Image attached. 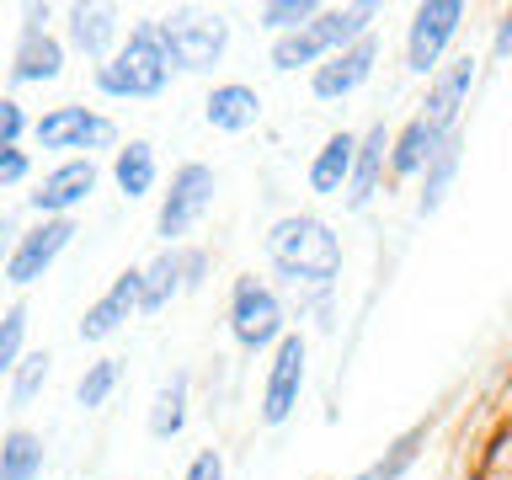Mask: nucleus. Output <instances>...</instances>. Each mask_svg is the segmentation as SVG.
<instances>
[{"instance_id":"7","label":"nucleus","mask_w":512,"mask_h":480,"mask_svg":"<svg viewBox=\"0 0 512 480\" xmlns=\"http://www.w3.org/2000/svg\"><path fill=\"white\" fill-rule=\"evenodd\" d=\"M32 139L43 144V150H123L118 139V123L102 118V112L91 107H54L43 112L38 123H32Z\"/></svg>"},{"instance_id":"35","label":"nucleus","mask_w":512,"mask_h":480,"mask_svg":"<svg viewBox=\"0 0 512 480\" xmlns=\"http://www.w3.org/2000/svg\"><path fill=\"white\" fill-rule=\"evenodd\" d=\"M43 22H48V6H27L22 11V38H48Z\"/></svg>"},{"instance_id":"18","label":"nucleus","mask_w":512,"mask_h":480,"mask_svg":"<svg viewBox=\"0 0 512 480\" xmlns=\"http://www.w3.org/2000/svg\"><path fill=\"white\" fill-rule=\"evenodd\" d=\"M118 32H123V22H118L112 6H70V43L86 59L107 64L112 54H118Z\"/></svg>"},{"instance_id":"20","label":"nucleus","mask_w":512,"mask_h":480,"mask_svg":"<svg viewBox=\"0 0 512 480\" xmlns=\"http://www.w3.org/2000/svg\"><path fill=\"white\" fill-rule=\"evenodd\" d=\"M64 75V48L59 38H22L11 59V86H43Z\"/></svg>"},{"instance_id":"13","label":"nucleus","mask_w":512,"mask_h":480,"mask_svg":"<svg viewBox=\"0 0 512 480\" xmlns=\"http://www.w3.org/2000/svg\"><path fill=\"white\" fill-rule=\"evenodd\" d=\"M144 304V272H118V283L107 288L102 299L80 320V342H107V336L123 331V320Z\"/></svg>"},{"instance_id":"36","label":"nucleus","mask_w":512,"mask_h":480,"mask_svg":"<svg viewBox=\"0 0 512 480\" xmlns=\"http://www.w3.org/2000/svg\"><path fill=\"white\" fill-rule=\"evenodd\" d=\"M203 278H208V256L187 251V288H203Z\"/></svg>"},{"instance_id":"30","label":"nucleus","mask_w":512,"mask_h":480,"mask_svg":"<svg viewBox=\"0 0 512 480\" xmlns=\"http://www.w3.org/2000/svg\"><path fill=\"white\" fill-rule=\"evenodd\" d=\"M22 342H27V304H11L6 320H0V368H6V374L22 368V358H27Z\"/></svg>"},{"instance_id":"15","label":"nucleus","mask_w":512,"mask_h":480,"mask_svg":"<svg viewBox=\"0 0 512 480\" xmlns=\"http://www.w3.org/2000/svg\"><path fill=\"white\" fill-rule=\"evenodd\" d=\"M443 128H432V118L427 112H416L411 123H400L395 128V150H390V176H427V166L438 160V150H443Z\"/></svg>"},{"instance_id":"31","label":"nucleus","mask_w":512,"mask_h":480,"mask_svg":"<svg viewBox=\"0 0 512 480\" xmlns=\"http://www.w3.org/2000/svg\"><path fill=\"white\" fill-rule=\"evenodd\" d=\"M22 134H27V112L16 96L0 102V150H22Z\"/></svg>"},{"instance_id":"6","label":"nucleus","mask_w":512,"mask_h":480,"mask_svg":"<svg viewBox=\"0 0 512 480\" xmlns=\"http://www.w3.org/2000/svg\"><path fill=\"white\" fill-rule=\"evenodd\" d=\"M459 22H464L459 0H427V6H416L411 27H406V70L411 75H438L448 43L459 38Z\"/></svg>"},{"instance_id":"29","label":"nucleus","mask_w":512,"mask_h":480,"mask_svg":"<svg viewBox=\"0 0 512 480\" xmlns=\"http://www.w3.org/2000/svg\"><path fill=\"white\" fill-rule=\"evenodd\" d=\"M48 368H54V358H48V352H27L22 368L11 374V411H27V406H32V395L48 384Z\"/></svg>"},{"instance_id":"25","label":"nucleus","mask_w":512,"mask_h":480,"mask_svg":"<svg viewBox=\"0 0 512 480\" xmlns=\"http://www.w3.org/2000/svg\"><path fill=\"white\" fill-rule=\"evenodd\" d=\"M422 443H427V422H416L411 432H400V438H395L390 448H384V454H379L374 464H368V470H363L358 480H400L416 459H422Z\"/></svg>"},{"instance_id":"32","label":"nucleus","mask_w":512,"mask_h":480,"mask_svg":"<svg viewBox=\"0 0 512 480\" xmlns=\"http://www.w3.org/2000/svg\"><path fill=\"white\" fill-rule=\"evenodd\" d=\"M27 182V150H0V187H22Z\"/></svg>"},{"instance_id":"1","label":"nucleus","mask_w":512,"mask_h":480,"mask_svg":"<svg viewBox=\"0 0 512 480\" xmlns=\"http://www.w3.org/2000/svg\"><path fill=\"white\" fill-rule=\"evenodd\" d=\"M267 256L288 283H310V288H326L342 272V240L315 214H283L267 230Z\"/></svg>"},{"instance_id":"8","label":"nucleus","mask_w":512,"mask_h":480,"mask_svg":"<svg viewBox=\"0 0 512 480\" xmlns=\"http://www.w3.org/2000/svg\"><path fill=\"white\" fill-rule=\"evenodd\" d=\"M304 374H310V347H304L299 331H288L278 347H272L267 363V384H262V427H283L294 416L299 395H304Z\"/></svg>"},{"instance_id":"21","label":"nucleus","mask_w":512,"mask_h":480,"mask_svg":"<svg viewBox=\"0 0 512 480\" xmlns=\"http://www.w3.org/2000/svg\"><path fill=\"white\" fill-rule=\"evenodd\" d=\"M459 160H464V134H448L443 139V150H438V160L427 166V176H422V198H416V214H438V208L448 203V192H454V176H459Z\"/></svg>"},{"instance_id":"2","label":"nucleus","mask_w":512,"mask_h":480,"mask_svg":"<svg viewBox=\"0 0 512 480\" xmlns=\"http://www.w3.org/2000/svg\"><path fill=\"white\" fill-rule=\"evenodd\" d=\"M166 80H171V59L160 48L155 22H139L118 54L96 64V91L112 96V102H155L166 91Z\"/></svg>"},{"instance_id":"27","label":"nucleus","mask_w":512,"mask_h":480,"mask_svg":"<svg viewBox=\"0 0 512 480\" xmlns=\"http://www.w3.org/2000/svg\"><path fill=\"white\" fill-rule=\"evenodd\" d=\"M118 379H123V363H118V358H96L86 374H80L75 400H80L86 411H102V406H107V395L118 390Z\"/></svg>"},{"instance_id":"3","label":"nucleus","mask_w":512,"mask_h":480,"mask_svg":"<svg viewBox=\"0 0 512 480\" xmlns=\"http://www.w3.org/2000/svg\"><path fill=\"white\" fill-rule=\"evenodd\" d=\"M155 32H160L171 70H187V75H208L224 59V48H230V22L224 16H203V11L155 16Z\"/></svg>"},{"instance_id":"14","label":"nucleus","mask_w":512,"mask_h":480,"mask_svg":"<svg viewBox=\"0 0 512 480\" xmlns=\"http://www.w3.org/2000/svg\"><path fill=\"white\" fill-rule=\"evenodd\" d=\"M390 150H395V134H390L384 123H374V128L358 139V166H352V182H347V208H352V214L379 198V182H384V166H390Z\"/></svg>"},{"instance_id":"9","label":"nucleus","mask_w":512,"mask_h":480,"mask_svg":"<svg viewBox=\"0 0 512 480\" xmlns=\"http://www.w3.org/2000/svg\"><path fill=\"white\" fill-rule=\"evenodd\" d=\"M70 240H75V219H43L38 230H27V235L11 246V256H6V283H11V288H32L64 251H70Z\"/></svg>"},{"instance_id":"4","label":"nucleus","mask_w":512,"mask_h":480,"mask_svg":"<svg viewBox=\"0 0 512 480\" xmlns=\"http://www.w3.org/2000/svg\"><path fill=\"white\" fill-rule=\"evenodd\" d=\"M214 192H219V176L203 160H187V166L171 171V192L160 198V214H155V235L166 240V251H176V240L203 224V214L214 208Z\"/></svg>"},{"instance_id":"28","label":"nucleus","mask_w":512,"mask_h":480,"mask_svg":"<svg viewBox=\"0 0 512 480\" xmlns=\"http://www.w3.org/2000/svg\"><path fill=\"white\" fill-rule=\"evenodd\" d=\"M320 16L315 0H267L262 11H256V22H262L267 32H278V38H288V32H304Z\"/></svg>"},{"instance_id":"5","label":"nucleus","mask_w":512,"mask_h":480,"mask_svg":"<svg viewBox=\"0 0 512 480\" xmlns=\"http://www.w3.org/2000/svg\"><path fill=\"white\" fill-rule=\"evenodd\" d=\"M230 336L246 352L278 347L283 336H288L283 299L272 294L267 283H256V278H235V288H230Z\"/></svg>"},{"instance_id":"24","label":"nucleus","mask_w":512,"mask_h":480,"mask_svg":"<svg viewBox=\"0 0 512 480\" xmlns=\"http://www.w3.org/2000/svg\"><path fill=\"white\" fill-rule=\"evenodd\" d=\"M187 395H192V379H187V374H171V379L155 390V406H150V432H155L160 443L176 438V432L187 427Z\"/></svg>"},{"instance_id":"26","label":"nucleus","mask_w":512,"mask_h":480,"mask_svg":"<svg viewBox=\"0 0 512 480\" xmlns=\"http://www.w3.org/2000/svg\"><path fill=\"white\" fill-rule=\"evenodd\" d=\"M326 64V48H320V38L310 27L304 32H288V38H278L272 43V70H283V75H294V70H320Z\"/></svg>"},{"instance_id":"16","label":"nucleus","mask_w":512,"mask_h":480,"mask_svg":"<svg viewBox=\"0 0 512 480\" xmlns=\"http://www.w3.org/2000/svg\"><path fill=\"white\" fill-rule=\"evenodd\" d=\"M203 118H208V128H219V134H246V128L262 123V96H256V86H246V80H224V86L208 91Z\"/></svg>"},{"instance_id":"19","label":"nucleus","mask_w":512,"mask_h":480,"mask_svg":"<svg viewBox=\"0 0 512 480\" xmlns=\"http://www.w3.org/2000/svg\"><path fill=\"white\" fill-rule=\"evenodd\" d=\"M112 182H118V192L128 203L134 198H150L155 182H160V160H155V144L144 139H128L118 155H112Z\"/></svg>"},{"instance_id":"12","label":"nucleus","mask_w":512,"mask_h":480,"mask_svg":"<svg viewBox=\"0 0 512 480\" xmlns=\"http://www.w3.org/2000/svg\"><path fill=\"white\" fill-rule=\"evenodd\" d=\"M374 64H379V38H363V43L342 48V54H331V59L310 75L315 102H342V96H352L358 86H368Z\"/></svg>"},{"instance_id":"11","label":"nucleus","mask_w":512,"mask_h":480,"mask_svg":"<svg viewBox=\"0 0 512 480\" xmlns=\"http://www.w3.org/2000/svg\"><path fill=\"white\" fill-rule=\"evenodd\" d=\"M475 75H480V64L470 54H459V59H448L438 75H432V86H427V118L432 128H443V134H459V112L470 107V91H475Z\"/></svg>"},{"instance_id":"34","label":"nucleus","mask_w":512,"mask_h":480,"mask_svg":"<svg viewBox=\"0 0 512 480\" xmlns=\"http://www.w3.org/2000/svg\"><path fill=\"white\" fill-rule=\"evenodd\" d=\"M491 54H496V59H512V6L502 11V22H496V38H491Z\"/></svg>"},{"instance_id":"33","label":"nucleus","mask_w":512,"mask_h":480,"mask_svg":"<svg viewBox=\"0 0 512 480\" xmlns=\"http://www.w3.org/2000/svg\"><path fill=\"white\" fill-rule=\"evenodd\" d=\"M182 480H224V459H219V448H203V454L187 464V475H182Z\"/></svg>"},{"instance_id":"10","label":"nucleus","mask_w":512,"mask_h":480,"mask_svg":"<svg viewBox=\"0 0 512 480\" xmlns=\"http://www.w3.org/2000/svg\"><path fill=\"white\" fill-rule=\"evenodd\" d=\"M96 160L91 155H70V160H59L54 171L38 182V192H32V208H38L43 219H70L80 203L96 192Z\"/></svg>"},{"instance_id":"17","label":"nucleus","mask_w":512,"mask_h":480,"mask_svg":"<svg viewBox=\"0 0 512 480\" xmlns=\"http://www.w3.org/2000/svg\"><path fill=\"white\" fill-rule=\"evenodd\" d=\"M352 166H358V134H331L326 144L315 150L310 160V192H320V198H342L347 182H352Z\"/></svg>"},{"instance_id":"22","label":"nucleus","mask_w":512,"mask_h":480,"mask_svg":"<svg viewBox=\"0 0 512 480\" xmlns=\"http://www.w3.org/2000/svg\"><path fill=\"white\" fill-rule=\"evenodd\" d=\"M187 288V251H160L150 267H144V315L166 310V304Z\"/></svg>"},{"instance_id":"23","label":"nucleus","mask_w":512,"mask_h":480,"mask_svg":"<svg viewBox=\"0 0 512 480\" xmlns=\"http://www.w3.org/2000/svg\"><path fill=\"white\" fill-rule=\"evenodd\" d=\"M43 438L27 427H11L0 438V480H38L43 475Z\"/></svg>"}]
</instances>
